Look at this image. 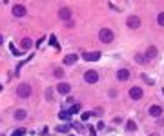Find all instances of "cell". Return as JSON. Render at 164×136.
<instances>
[{"instance_id": "obj_1", "label": "cell", "mask_w": 164, "mask_h": 136, "mask_svg": "<svg viewBox=\"0 0 164 136\" xmlns=\"http://www.w3.org/2000/svg\"><path fill=\"white\" fill-rule=\"evenodd\" d=\"M17 94H18V98H29V94H31V85L29 84H20L17 87Z\"/></svg>"}, {"instance_id": "obj_2", "label": "cell", "mask_w": 164, "mask_h": 136, "mask_svg": "<svg viewBox=\"0 0 164 136\" xmlns=\"http://www.w3.org/2000/svg\"><path fill=\"white\" fill-rule=\"evenodd\" d=\"M99 38H100V42L109 44V42L113 40V31H111V29H108V27H104V29H100V33H99Z\"/></svg>"}, {"instance_id": "obj_3", "label": "cell", "mask_w": 164, "mask_h": 136, "mask_svg": "<svg viewBox=\"0 0 164 136\" xmlns=\"http://www.w3.org/2000/svg\"><path fill=\"white\" fill-rule=\"evenodd\" d=\"M84 80L88 82V84H97V82H99V74H97V71H93V69L86 71V74H84Z\"/></svg>"}, {"instance_id": "obj_4", "label": "cell", "mask_w": 164, "mask_h": 136, "mask_svg": "<svg viewBox=\"0 0 164 136\" xmlns=\"http://www.w3.org/2000/svg\"><path fill=\"white\" fill-rule=\"evenodd\" d=\"M26 13H27V9L24 8L22 4H15V5H13V15H15V16H24Z\"/></svg>"}, {"instance_id": "obj_5", "label": "cell", "mask_w": 164, "mask_h": 136, "mask_svg": "<svg viewBox=\"0 0 164 136\" xmlns=\"http://www.w3.org/2000/svg\"><path fill=\"white\" fill-rule=\"evenodd\" d=\"M129 98L140 100L142 98V89H140V87H131V89H129Z\"/></svg>"}, {"instance_id": "obj_6", "label": "cell", "mask_w": 164, "mask_h": 136, "mask_svg": "<svg viewBox=\"0 0 164 136\" xmlns=\"http://www.w3.org/2000/svg\"><path fill=\"white\" fill-rule=\"evenodd\" d=\"M126 24H128V27H131V29H137V27L140 25V18L139 16H129Z\"/></svg>"}, {"instance_id": "obj_7", "label": "cell", "mask_w": 164, "mask_h": 136, "mask_svg": "<svg viewBox=\"0 0 164 136\" xmlns=\"http://www.w3.org/2000/svg\"><path fill=\"white\" fill-rule=\"evenodd\" d=\"M58 16L62 20H69L71 18V9L69 8H60L58 9Z\"/></svg>"}, {"instance_id": "obj_8", "label": "cell", "mask_w": 164, "mask_h": 136, "mask_svg": "<svg viewBox=\"0 0 164 136\" xmlns=\"http://www.w3.org/2000/svg\"><path fill=\"white\" fill-rule=\"evenodd\" d=\"M100 58V53L99 51H93V53H86L84 54V60H88V62H95V60Z\"/></svg>"}, {"instance_id": "obj_9", "label": "cell", "mask_w": 164, "mask_h": 136, "mask_svg": "<svg viewBox=\"0 0 164 136\" xmlns=\"http://www.w3.org/2000/svg\"><path fill=\"white\" fill-rule=\"evenodd\" d=\"M149 114H151L153 118H159L162 114V107L161 105H151V107H149Z\"/></svg>"}, {"instance_id": "obj_10", "label": "cell", "mask_w": 164, "mask_h": 136, "mask_svg": "<svg viewBox=\"0 0 164 136\" xmlns=\"http://www.w3.org/2000/svg\"><path fill=\"white\" fill-rule=\"evenodd\" d=\"M117 78H119L120 82H126V80L129 78V71H128V69H119V71H117Z\"/></svg>"}, {"instance_id": "obj_11", "label": "cell", "mask_w": 164, "mask_h": 136, "mask_svg": "<svg viewBox=\"0 0 164 136\" xmlns=\"http://www.w3.org/2000/svg\"><path fill=\"white\" fill-rule=\"evenodd\" d=\"M57 91H58L60 94H67V93L71 91V85H69V84H58V85H57Z\"/></svg>"}, {"instance_id": "obj_12", "label": "cell", "mask_w": 164, "mask_h": 136, "mask_svg": "<svg viewBox=\"0 0 164 136\" xmlns=\"http://www.w3.org/2000/svg\"><path fill=\"white\" fill-rule=\"evenodd\" d=\"M77 60H79V54H67V56H64V64L66 65H73Z\"/></svg>"}, {"instance_id": "obj_13", "label": "cell", "mask_w": 164, "mask_h": 136, "mask_svg": "<svg viewBox=\"0 0 164 136\" xmlns=\"http://www.w3.org/2000/svg\"><path fill=\"white\" fill-rule=\"evenodd\" d=\"M157 56V47H148V51H146V58L149 60V58H155Z\"/></svg>"}, {"instance_id": "obj_14", "label": "cell", "mask_w": 164, "mask_h": 136, "mask_svg": "<svg viewBox=\"0 0 164 136\" xmlns=\"http://www.w3.org/2000/svg\"><path fill=\"white\" fill-rule=\"evenodd\" d=\"M26 116H27V113L24 111V109H18V111H15V118H17V120H24Z\"/></svg>"}, {"instance_id": "obj_15", "label": "cell", "mask_w": 164, "mask_h": 136, "mask_svg": "<svg viewBox=\"0 0 164 136\" xmlns=\"http://www.w3.org/2000/svg\"><path fill=\"white\" fill-rule=\"evenodd\" d=\"M31 47V38H22V49L27 51Z\"/></svg>"}, {"instance_id": "obj_16", "label": "cell", "mask_w": 164, "mask_h": 136, "mask_svg": "<svg viewBox=\"0 0 164 136\" xmlns=\"http://www.w3.org/2000/svg\"><path fill=\"white\" fill-rule=\"evenodd\" d=\"M135 60H137V62H139V64H146V62H148L146 54H137V56H135Z\"/></svg>"}, {"instance_id": "obj_17", "label": "cell", "mask_w": 164, "mask_h": 136, "mask_svg": "<svg viewBox=\"0 0 164 136\" xmlns=\"http://www.w3.org/2000/svg\"><path fill=\"white\" fill-rule=\"evenodd\" d=\"M126 129H128V131H135V129H137V125H135V122L133 120H128V124H126Z\"/></svg>"}, {"instance_id": "obj_18", "label": "cell", "mask_w": 164, "mask_h": 136, "mask_svg": "<svg viewBox=\"0 0 164 136\" xmlns=\"http://www.w3.org/2000/svg\"><path fill=\"white\" fill-rule=\"evenodd\" d=\"M49 45H51V47H57V49H58V42H57V36H55V35L49 36Z\"/></svg>"}, {"instance_id": "obj_19", "label": "cell", "mask_w": 164, "mask_h": 136, "mask_svg": "<svg viewBox=\"0 0 164 136\" xmlns=\"http://www.w3.org/2000/svg\"><path fill=\"white\" fill-rule=\"evenodd\" d=\"M58 116L62 118V120H69V118H71V114H69V111H60V113H58Z\"/></svg>"}, {"instance_id": "obj_20", "label": "cell", "mask_w": 164, "mask_h": 136, "mask_svg": "<svg viewBox=\"0 0 164 136\" xmlns=\"http://www.w3.org/2000/svg\"><path fill=\"white\" fill-rule=\"evenodd\" d=\"M24 133H26V131H24L22 127H20V129H17V131H13L11 136H24Z\"/></svg>"}, {"instance_id": "obj_21", "label": "cell", "mask_w": 164, "mask_h": 136, "mask_svg": "<svg viewBox=\"0 0 164 136\" xmlns=\"http://www.w3.org/2000/svg\"><path fill=\"white\" fill-rule=\"evenodd\" d=\"M157 22H159V25H162V27H164V11H162V13H159V16H157Z\"/></svg>"}, {"instance_id": "obj_22", "label": "cell", "mask_w": 164, "mask_h": 136, "mask_svg": "<svg viewBox=\"0 0 164 136\" xmlns=\"http://www.w3.org/2000/svg\"><path fill=\"white\" fill-rule=\"evenodd\" d=\"M69 129H71V125H60L58 127V133H67Z\"/></svg>"}, {"instance_id": "obj_23", "label": "cell", "mask_w": 164, "mask_h": 136, "mask_svg": "<svg viewBox=\"0 0 164 136\" xmlns=\"http://www.w3.org/2000/svg\"><path fill=\"white\" fill-rule=\"evenodd\" d=\"M9 49H11V53L15 54V56H18V54H20V53H18V49H17V47L13 45V44H9Z\"/></svg>"}, {"instance_id": "obj_24", "label": "cell", "mask_w": 164, "mask_h": 136, "mask_svg": "<svg viewBox=\"0 0 164 136\" xmlns=\"http://www.w3.org/2000/svg\"><path fill=\"white\" fill-rule=\"evenodd\" d=\"M79 109H80V105H73V107H69V109H67V111H69V114H73V113H77Z\"/></svg>"}, {"instance_id": "obj_25", "label": "cell", "mask_w": 164, "mask_h": 136, "mask_svg": "<svg viewBox=\"0 0 164 136\" xmlns=\"http://www.w3.org/2000/svg\"><path fill=\"white\" fill-rule=\"evenodd\" d=\"M55 76H57V78H62L64 76V71L62 69H57V71H55Z\"/></svg>"}, {"instance_id": "obj_26", "label": "cell", "mask_w": 164, "mask_h": 136, "mask_svg": "<svg viewBox=\"0 0 164 136\" xmlns=\"http://www.w3.org/2000/svg\"><path fill=\"white\" fill-rule=\"evenodd\" d=\"M51 96H53V93H51V89H47V91H46V100H53Z\"/></svg>"}, {"instance_id": "obj_27", "label": "cell", "mask_w": 164, "mask_h": 136, "mask_svg": "<svg viewBox=\"0 0 164 136\" xmlns=\"http://www.w3.org/2000/svg\"><path fill=\"white\" fill-rule=\"evenodd\" d=\"M91 114H93V116H100V114H102V109H95Z\"/></svg>"}, {"instance_id": "obj_28", "label": "cell", "mask_w": 164, "mask_h": 136, "mask_svg": "<svg viewBox=\"0 0 164 136\" xmlns=\"http://www.w3.org/2000/svg\"><path fill=\"white\" fill-rule=\"evenodd\" d=\"M90 116H91V113H84V114H82V122H86Z\"/></svg>"}, {"instance_id": "obj_29", "label": "cell", "mask_w": 164, "mask_h": 136, "mask_svg": "<svg viewBox=\"0 0 164 136\" xmlns=\"http://www.w3.org/2000/svg\"><path fill=\"white\" fill-rule=\"evenodd\" d=\"M2 42H4V38H2V35H0V45H2Z\"/></svg>"}, {"instance_id": "obj_30", "label": "cell", "mask_w": 164, "mask_h": 136, "mask_svg": "<svg viewBox=\"0 0 164 136\" xmlns=\"http://www.w3.org/2000/svg\"><path fill=\"white\" fill-rule=\"evenodd\" d=\"M0 91H2V84H0Z\"/></svg>"}, {"instance_id": "obj_31", "label": "cell", "mask_w": 164, "mask_h": 136, "mask_svg": "<svg viewBox=\"0 0 164 136\" xmlns=\"http://www.w3.org/2000/svg\"><path fill=\"white\" fill-rule=\"evenodd\" d=\"M151 136H157V134H151Z\"/></svg>"}, {"instance_id": "obj_32", "label": "cell", "mask_w": 164, "mask_h": 136, "mask_svg": "<svg viewBox=\"0 0 164 136\" xmlns=\"http://www.w3.org/2000/svg\"><path fill=\"white\" fill-rule=\"evenodd\" d=\"M0 136H4V134H0Z\"/></svg>"}]
</instances>
